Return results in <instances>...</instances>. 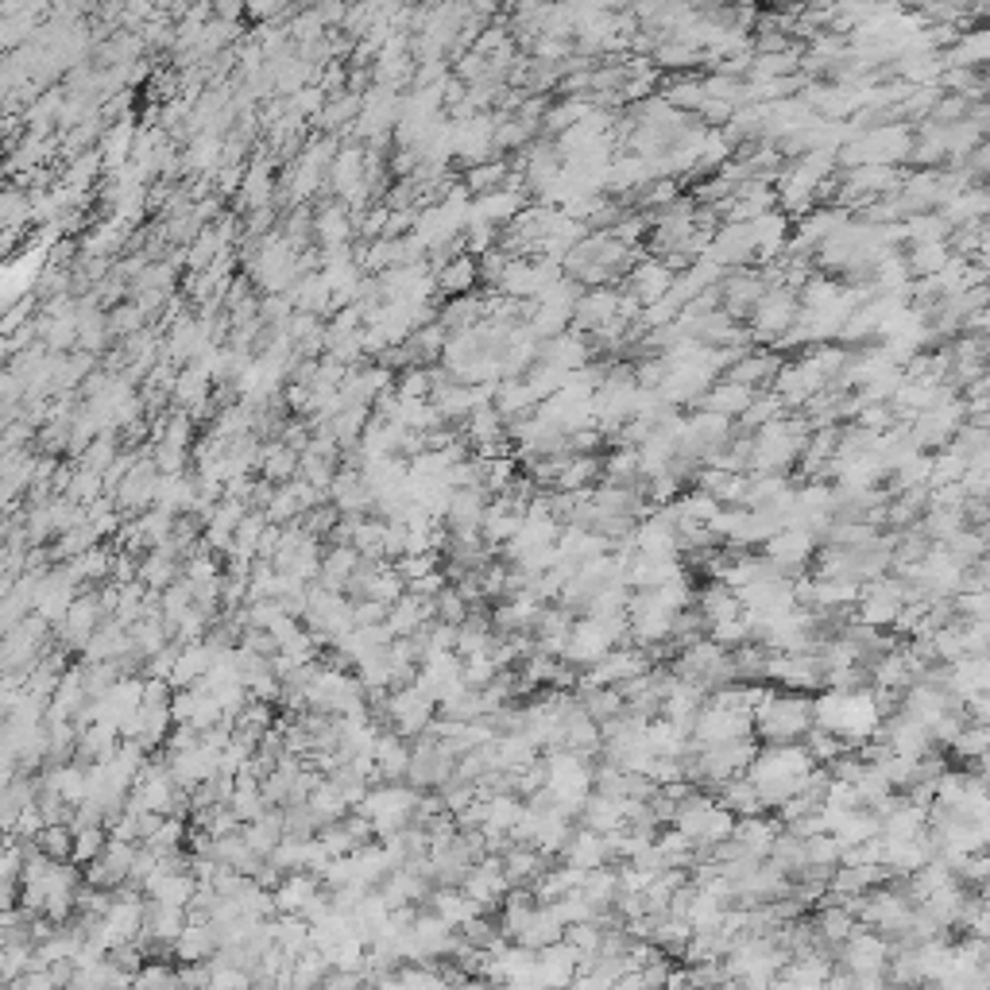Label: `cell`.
Instances as JSON below:
<instances>
[{
    "mask_svg": "<svg viewBox=\"0 0 990 990\" xmlns=\"http://www.w3.org/2000/svg\"><path fill=\"white\" fill-rule=\"evenodd\" d=\"M813 727V693L770 689L751 712V735L759 742H797Z\"/></svg>",
    "mask_w": 990,
    "mask_h": 990,
    "instance_id": "1",
    "label": "cell"
},
{
    "mask_svg": "<svg viewBox=\"0 0 990 990\" xmlns=\"http://www.w3.org/2000/svg\"><path fill=\"white\" fill-rule=\"evenodd\" d=\"M433 708H437V705H433V700L426 697L422 689H418L415 681H410V685H403V689H391L388 693V700H383L380 712H388L391 732H398L403 739H418V735L430 727Z\"/></svg>",
    "mask_w": 990,
    "mask_h": 990,
    "instance_id": "3",
    "label": "cell"
},
{
    "mask_svg": "<svg viewBox=\"0 0 990 990\" xmlns=\"http://www.w3.org/2000/svg\"><path fill=\"white\" fill-rule=\"evenodd\" d=\"M990 59V36L987 27H964L952 43L944 47V62L948 66H982Z\"/></svg>",
    "mask_w": 990,
    "mask_h": 990,
    "instance_id": "26",
    "label": "cell"
},
{
    "mask_svg": "<svg viewBox=\"0 0 990 990\" xmlns=\"http://www.w3.org/2000/svg\"><path fill=\"white\" fill-rule=\"evenodd\" d=\"M487 511V492L484 484L477 487H453L449 495V507H445V526H449V534H472L480 531V519H484Z\"/></svg>",
    "mask_w": 990,
    "mask_h": 990,
    "instance_id": "11",
    "label": "cell"
},
{
    "mask_svg": "<svg viewBox=\"0 0 990 990\" xmlns=\"http://www.w3.org/2000/svg\"><path fill=\"white\" fill-rule=\"evenodd\" d=\"M902 252H905V264H910V275H913V279L937 275L940 267L948 264V256H952V248H948V240H910V244H905Z\"/></svg>",
    "mask_w": 990,
    "mask_h": 990,
    "instance_id": "31",
    "label": "cell"
},
{
    "mask_svg": "<svg viewBox=\"0 0 990 990\" xmlns=\"http://www.w3.org/2000/svg\"><path fill=\"white\" fill-rule=\"evenodd\" d=\"M878 832H883V816L871 813L866 804H859V809H848V813L840 816V824L832 828V836H836L840 848H851V843L871 840V836H878Z\"/></svg>",
    "mask_w": 990,
    "mask_h": 990,
    "instance_id": "33",
    "label": "cell"
},
{
    "mask_svg": "<svg viewBox=\"0 0 990 990\" xmlns=\"http://www.w3.org/2000/svg\"><path fill=\"white\" fill-rule=\"evenodd\" d=\"M816 546H821V538H816L809 526H782V531L770 534V538L762 542L759 549L770 557V561H778V566L786 569L789 581H794L797 573H804V569H809Z\"/></svg>",
    "mask_w": 990,
    "mask_h": 990,
    "instance_id": "4",
    "label": "cell"
},
{
    "mask_svg": "<svg viewBox=\"0 0 990 990\" xmlns=\"http://www.w3.org/2000/svg\"><path fill=\"white\" fill-rule=\"evenodd\" d=\"M650 62H655L658 71H693L700 62V51L689 43H681V39H662V43L650 51Z\"/></svg>",
    "mask_w": 990,
    "mask_h": 990,
    "instance_id": "45",
    "label": "cell"
},
{
    "mask_svg": "<svg viewBox=\"0 0 990 990\" xmlns=\"http://www.w3.org/2000/svg\"><path fill=\"white\" fill-rule=\"evenodd\" d=\"M469 611L465 596L457 593V584H442V593L433 596V619H445V623H460Z\"/></svg>",
    "mask_w": 990,
    "mask_h": 990,
    "instance_id": "57",
    "label": "cell"
},
{
    "mask_svg": "<svg viewBox=\"0 0 990 990\" xmlns=\"http://www.w3.org/2000/svg\"><path fill=\"white\" fill-rule=\"evenodd\" d=\"M708 259H716L720 267H754V237L747 221H720L708 240Z\"/></svg>",
    "mask_w": 990,
    "mask_h": 990,
    "instance_id": "6",
    "label": "cell"
},
{
    "mask_svg": "<svg viewBox=\"0 0 990 990\" xmlns=\"http://www.w3.org/2000/svg\"><path fill=\"white\" fill-rule=\"evenodd\" d=\"M801 747L809 751V759L816 762V766H828L832 759L840 751H848L851 742L848 739H840V735H832V732H824V727H809V732L801 735Z\"/></svg>",
    "mask_w": 990,
    "mask_h": 990,
    "instance_id": "46",
    "label": "cell"
},
{
    "mask_svg": "<svg viewBox=\"0 0 990 990\" xmlns=\"http://www.w3.org/2000/svg\"><path fill=\"white\" fill-rule=\"evenodd\" d=\"M778 415H786V403H782L774 391H754V398L747 403V410H742L735 422H739V433H754L766 422H774Z\"/></svg>",
    "mask_w": 990,
    "mask_h": 990,
    "instance_id": "40",
    "label": "cell"
},
{
    "mask_svg": "<svg viewBox=\"0 0 990 990\" xmlns=\"http://www.w3.org/2000/svg\"><path fill=\"white\" fill-rule=\"evenodd\" d=\"M804 866H836L840 863V843L832 832H816V836H804Z\"/></svg>",
    "mask_w": 990,
    "mask_h": 990,
    "instance_id": "50",
    "label": "cell"
},
{
    "mask_svg": "<svg viewBox=\"0 0 990 990\" xmlns=\"http://www.w3.org/2000/svg\"><path fill=\"white\" fill-rule=\"evenodd\" d=\"M561 921L554 917V910L549 905H534L531 913H526V921H522V928H519V937H515V944H526V948H546V944H554V940H561Z\"/></svg>",
    "mask_w": 990,
    "mask_h": 990,
    "instance_id": "29",
    "label": "cell"
},
{
    "mask_svg": "<svg viewBox=\"0 0 990 990\" xmlns=\"http://www.w3.org/2000/svg\"><path fill=\"white\" fill-rule=\"evenodd\" d=\"M662 98L670 101L673 109H681V113L697 116V109L705 105V78H697V74H685V78H673L662 86Z\"/></svg>",
    "mask_w": 990,
    "mask_h": 990,
    "instance_id": "43",
    "label": "cell"
},
{
    "mask_svg": "<svg viewBox=\"0 0 990 990\" xmlns=\"http://www.w3.org/2000/svg\"><path fill=\"white\" fill-rule=\"evenodd\" d=\"M697 608H700V615H705L708 623H720V619L742 615L739 596H735V588H732V584H724V581H708L705 588L697 593Z\"/></svg>",
    "mask_w": 990,
    "mask_h": 990,
    "instance_id": "30",
    "label": "cell"
},
{
    "mask_svg": "<svg viewBox=\"0 0 990 990\" xmlns=\"http://www.w3.org/2000/svg\"><path fill=\"white\" fill-rule=\"evenodd\" d=\"M886 960H890V940H883L866 925H855L851 937L836 948V964L848 972H886Z\"/></svg>",
    "mask_w": 990,
    "mask_h": 990,
    "instance_id": "5",
    "label": "cell"
},
{
    "mask_svg": "<svg viewBox=\"0 0 990 990\" xmlns=\"http://www.w3.org/2000/svg\"><path fill=\"white\" fill-rule=\"evenodd\" d=\"M786 828L774 813H754V816H735V828H732V840L739 843L747 855L754 859H766L770 855V843L774 836Z\"/></svg>",
    "mask_w": 990,
    "mask_h": 990,
    "instance_id": "15",
    "label": "cell"
},
{
    "mask_svg": "<svg viewBox=\"0 0 990 990\" xmlns=\"http://www.w3.org/2000/svg\"><path fill=\"white\" fill-rule=\"evenodd\" d=\"M522 797L519 794H495V797H487V816H484V824L480 828H511L515 821H519V813H522Z\"/></svg>",
    "mask_w": 990,
    "mask_h": 990,
    "instance_id": "48",
    "label": "cell"
},
{
    "mask_svg": "<svg viewBox=\"0 0 990 990\" xmlns=\"http://www.w3.org/2000/svg\"><path fill=\"white\" fill-rule=\"evenodd\" d=\"M433 283H437V299H457V294H469L477 291L480 283V267H477V256H469V252H457V256L445 259L437 271H433Z\"/></svg>",
    "mask_w": 990,
    "mask_h": 990,
    "instance_id": "18",
    "label": "cell"
},
{
    "mask_svg": "<svg viewBox=\"0 0 990 990\" xmlns=\"http://www.w3.org/2000/svg\"><path fill=\"white\" fill-rule=\"evenodd\" d=\"M576 890H581L584 898L596 905V910H611V902H615V893H619L615 866L604 863V866H593V871H584V878H581Z\"/></svg>",
    "mask_w": 990,
    "mask_h": 990,
    "instance_id": "38",
    "label": "cell"
},
{
    "mask_svg": "<svg viewBox=\"0 0 990 990\" xmlns=\"http://www.w3.org/2000/svg\"><path fill=\"white\" fill-rule=\"evenodd\" d=\"M762 294H766V279H762L759 267H732L720 279V309H727L735 321L747 318Z\"/></svg>",
    "mask_w": 990,
    "mask_h": 990,
    "instance_id": "7",
    "label": "cell"
},
{
    "mask_svg": "<svg viewBox=\"0 0 990 990\" xmlns=\"http://www.w3.org/2000/svg\"><path fill=\"white\" fill-rule=\"evenodd\" d=\"M960 526H967L960 507H925V515L917 519V531L925 534L928 542H948Z\"/></svg>",
    "mask_w": 990,
    "mask_h": 990,
    "instance_id": "39",
    "label": "cell"
},
{
    "mask_svg": "<svg viewBox=\"0 0 990 990\" xmlns=\"http://www.w3.org/2000/svg\"><path fill=\"white\" fill-rule=\"evenodd\" d=\"M712 797H716L727 813H735V816L766 813V809H762V801H759V789H754V782L747 778V774H735V778L720 782V786L712 789Z\"/></svg>",
    "mask_w": 990,
    "mask_h": 990,
    "instance_id": "25",
    "label": "cell"
},
{
    "mask_svg": "<svg viewBox=\"0 0 990 990\" xmlns=\"http://www.w3.org/2000/svg\"><path fill=\"white\" fill-rule=\"evenodd\" d=\"M712 643H720V646H739V643H747L751 638V619H747V611L742 615H735V619H720V623H708V631H705Z\"/></svg>",
    "mask_w": 990,
    "mask_h": 990,
    "instance_id": "51",
    "label": "cell"
},
{
    "mask_svg": "<svg viewBox=\"0 0 990 990\" xmlns=\"http://www.w3.org/2000/svg\"><path fill=\"white\" fill-rule=\"evenodd\" d=\"M782 356L774 353V348L759 345V348H747V353H739L732 364L724 368V380L732 383H742V388H754V391H766L770 380H774V371H778Z\"/></svg>",
    "mask_w": 990,
    "mask_h": 990,
    "instance_id": "8",
    "label": "cell"
},
{
    "mask_svg": "<svg viewBox=\"0 0 990 990\" xmlns=\"http://www.w3.org/2000/svg\"><path fill=\"white\" fill-rule=\"evenodd\" d=\"M851 422L863 426V430L883 433V430H890V426H893V410L886 407V403H863V407H859V415L851 418Z\"/></svg>",
    "mask_w": 990,
    "mask_h": 990,
    "instance_id": "59",
    "label": "cell"
},
{
    "mask_svg": "<svg viewBox=\"0 0 990 990\" xmlns=\"http://www.w3.org/2000/svg\"><path fill=\"white\" fill-rule=\"evenodd\" d=\"M600 480V457L596 453H569V460L557 472L554 487L557 492H581V487H593Z\"/></svg>",
    "mask_w": 990,
    "mask_h": 990,
    "instance_id": "32",
    "label": "cell"
},
{
    "mask_svg": "<svg viewBox=\"0 0 990 990\" xmlns=\"http://www.w3.org/2000/svg\"><path fill=\"white\" fill-rule=\"evenodd\" d=\"M747 225H751V237H754V267L770 264V259H778L782 252H786L789 232H794V221H789L782 210L759 213V217H751Z\"/></svg>",
    "mask_w": 990,
    "mask_h": 990,
    "instance_id": "10",
    "label": "cell"
},
{
    "mask_svg": "<svg viewBox=\"0 0 990 990\" xmlns=\"http://www.w3.org/2000/svg\"><path fill=\"white\" fill-rule=\"evenodd\" d=\"M39 851H43L47 859H54V863H62V859H71L74 851V832L62 828V824H51V828H43V836H39Z\"/></svg>",
    "mask_w": 990,
    "mask_h": 990,
    "instance_id": "56",
    "label": "cell"
},
{
    "mask_svg": "<svg viewBox=\"0 0 990 990\" xmlns=\"http://www.w3.org/2000/svg\"><path fill=\"white\" fill-rule=\"evenodd\" d=\"M987 210H990V198L982 186H967V190H955L952 198H948L944 205H940V213H944V221L952 225H967V221H987Z\"/></svg>",
    "mask_w": 990,
    "mask_h": 990,
    "instance_id": "27",
    "label": "cell"
},
{
    "mask_svg": "<svg viewBox=\"0 0 990 990\" xmlns=\"http://www.w3.org/2000/svg\"><path fill=\"white\" fill-rule=\"evenodd\" d=\"M893 74L902 81H910V86H937L940 74H944V51L940 47H925V51H902L893 54Z\"/></svg>",
    "mask_w": 990,
    "mask_h": 990,
    "instance_id": "16",
    "label": "cell"
},
{
    "mask_svg": "<svg viewBox=\"0 0 990 990\" xmlns=\"http://www.w3.org/2000/svg\"><path fill=\"white\" fill-rule=\"evenodd\" d=\"M499 859H504V875H507V883L511 886H531L534 878H538L542 871L554 863V859L542 855L534 843H511V848H507Z\"/></svg>",
    "mask_w": 990,
    "mask_h": 990,
    "instance_id": "23",
    "label": "cell"
},
{
    "mask_svg": "<svg viewBox=\"0 0 990 990\" xmlns=\"http://www.w3.org/2000/svg\"><path fill=\"white\" fill-rule=\"evenodd\" d=\"M960 638H964V655H987L990 623L987 619H960Z\"/></svg>",
    "mask_w": 990,
    "mask_h": 990,
    "instance_id": "58",
    "label": "cell"
},
{
    "mask_svg": "<svg viewBox=\"0 0 990 990\" xmlns=\"http://www.w3.org/2000/svg\"><path fill=\"white\" fill-rule=\"evenodd\" d=\"M967 469V460L960 457L955 449H937L932 453V472H928V487H940V484H952V480H960Z\"/></svg>",
    "mask_w": 990,
    "mask_h": 990,
    "instance_id": "52",
    "label": "cell"
},
{
    "mask_svg": "<svg viewBox=\"0 0 990 990\" xmlns=\"http://www.w3.org/2000/svg\"><path fill=\"white\" fill-rule=\"evenodd\" d=\"M925 821H928V809H921V804L902 797V801L883 816V836H890V840H913V836H921Z\"/></svg>",
    "mask_w": 990,
    "mask_h": 990,
    "instance_id": "35",
    "label": "cell"
},
{
    "mask_svg": "<svg viewBox=\"0 0 990 990\" xmlns=\"http://www.w3.org/2000/svg\"><path fill=\"white\" fill-rule=\"evenodd\" d=\"M566 747L569 751H581L584 759H593V754H600V742H604V735H600V724H596L588 712H573V716L566 720Z\"/></svg>",
    "mask_w": 990,
    "mask_h": 990,
    "instance_id": "36",
    "label": "cell"
},
{
    "mask_svg": "<svg viewBox=\"0 0 990 990\" xmlns=\"http://www.w3.org/2000/svg\"><path fill=\"white\" fill-rule=\"evenodd\" d=\"M507 170H511V163L504 160V155H492V160L484 163H472V167H465V175H460V182L469 186V194H487V190H495V186H504Z\"/></svg>",
    "mask_w": 990,
    "mask_h": 990,
    "instance_id": "42",
    "label": "cell"
},
{
    "mask_svg": "<svg viewBox=\"0 0 990 990\" xmlns=\"http://www.w3.org/2000/svg\"><path fill=\"white\" fill-rule=\"evenodd\" d=\"M561 863L576 866V871H593V866H604L608 863V848H604V836L593 828H581V824H573V832H569L566 848H561Z\"/></svg>",
    "mask_w": 990,
    "mask_h": 990,
    "instance_id": "20",
    "label": "cell"
},
{
    "mask_svg": "<svg viewBox=\"0 0 990 990\" xmlns=\"http://www.w3.org/2000/svg\"><path fill=\"white\" fill-rule=\"evenodd\" d=\"M526 202H531V198L522 194V190L495 186V190H487V194H477L469 202V221H487V225H495V229H504V225L511 221L515 213H519Z\"/></svg>",
    "mask_w": 990,
    "mask_h": 990,
    "instance_id": "12",
    "label": "cell"
},
{
    "mask_svg": "<svg viewBox=\"0 0 990 990\" xmlns=\"http://www.w3.org/2000/svg\"><path fill=\"white\" fill-rule=\"evenodd\" d=\"M143 321H148V314H143L136 302H120V306L109 309V333L113 337L136 333V329H143Z\"/></svg>",
    "mask_w": 990,
    "mask_h": 990,
    "instance_id": "55",
    "label": "cell"
},
{
    "mask_svg": "<svg viewBox=\"0 0 990 990\" xmlns=\"http://www.w3.org/2000/svg\"><path fill=\"white\" fill-rule=\"evenodd\" d=\"M940 546L948 549V557L952 561H960V566H972V561H979V557H987V522L982 526H960V531L952 534L948 542H940Z\"/></svg>",
    "mask_w": 990,
    "mask_h": 990,
    "instance_id": "37",
    "label": "cell"
},
{
    "mask_svg": "<svg viewBox=\"0 0 990 990\" xmlns=\"http://www.w3.org/2000/svg\"><path fill=\"white\" fill-rule=\"evenodd\" d=\"M259 469H264L267 484H287L291 477H299V453L291 445H264V457H259Z\"/></svg>",
    "mask_w": 990,
    "mask_h": 990,
    "instance_id": "44",
    "label": "cell"
},
{
    "mask_svg": "<svg viewBox=\"0 0 990 990\" xmlns=\"http://www.w3.org/2000/svg\"><path fill=\"white\" fill-rule=\"evenodd\" d=\"M797 314H801L797 291H789V287H766V294H762V299L751 306V314H747V333H751L754 345L770 348L789 326H794Z\"/></svg>",
    "mask_w": 990,
    "mask_h": 990,
    "instance_id": "2",
    "label": "cell"
},
{
    "mask_svg": "<svg viewBox=\"0 0 990 990\" xmlns=\"http://www.w3.org/2000/svg\"><path fill=\"white\" fill-rule=\"evenodd\" d=\"M990 685V662L987 655H964L948 662V681L944 689L952 693L955 700H967L972 693H982Z\"/></svg>",
    "mask_w": 990,
    "mask_h": 990,
    "instance_id": "19",
    "label": "cell"
},
{
    "mask_svg": "<svg viewBox=\"0 0 990 990\" xmlns=\"http://www.w3.org/2000/svg\"><path fill=\"white\" fill-rule=\"evenodd\" d=\"M964 898H967V886H960V878H952L948 886H940V890L928 893L917 910H925L940 928H952L955 917H960V905H964Z\"/></svg>",
    "mask_w": 990,
    "mask_h": 990,
    "instance_id": "34",
    "label": "cell"
},
{
    "mask_svg": "<svg viewBox=\"0 0 990 990\" xmlns=\"http://www.w3.org/2000/svg\"><path fill=\"white\" fill-rule=\"evenodd\" d=\"M619 287H623V291H631L646 306V302L662 299V294L670 291V287H673V271L658 256H650V252H646L643 259H635V264L627 267V275H623V283H619Z\"/></svg>",
    "mask_w": 990,
    "mask_h": 990,
    "instance_id": "9",
    "label": "cell"
},
{
    "mask_svg": "<svg viewBox=\"0 0 990 990\" xmlns=\"http://www.w3.org/2000/svg\"><path fill=\"white\" fill-rule=\"evenodd\" d=\"M754 398V388H742V383H732V380H712L705 388V395L693 403V410H712V415H724V418H739L742 410H747V403Z\"/></svg>",
    "mask_w": 990,
    "mask_h": 990,
    "instance_id": "17",
    "label": "cell"
},
{
    "mask_svg": "<svg viewBox=\"0 0 990 990\" xmlns=\"http://www.w3.org/2000/svg\"><path fill=\"white\" fill-rule=\"evenodd\" d=\"M371 759H376V774L388 782H403L407 774V762H410V742L403 739L398 732H383L371 747Z\"/></svg>",
    "mask_w": 990,
    "mask_h": 990,
    "instance_id": "24",
    "label": "cell"
},
{
    "mask_svg": "<svg viewBox=\"0 0 990 990\" xmlns=\"http://www.w3.org/2000/svg\"><path fill=\"white\" fill-rule=\"evenodd\" d=\"M955 619H990V593L987 588H960L952 596Z\"/></svg>",
    "mask_w": 990,
    "mask_h": 990,
    "instance_id": "53",
    "label": "cell"
},
{
    "mask_svg": "<svg viewBox=\"0 0 990 990\" xmlns=\"http://www.w3.org/2000/svg\"><path fill=\"white\" fill-rule=\"evenodd\" d=\"M136 987H175L178 972H170L167 964H140V972L132 975Z\"/></svg>",
    "mask_w": 990,
    "mask_h": 990,
    "instance_id": "60",
    "label": "cell"
},
{
    "mask_svg": "<svg viewBox=\"0 0 990 990\" xmlns=\"http://www.w3.org/2000/svg\"><path fill=\"white\" fill-rule=\"evenodd\" d=\"M549 910H554V917L561 921V925H576V921H593L596 913V905L584 898L581 890H569V893H561L557 902H549Z\"/></svg>",
    "mask_w": 990,
    "mask_h": 990,
    "instance_id": "49",
    "label": "cell"
},
{
    "mask_svg": "<svg viewBox=\"0 0 990 990\" xmlns=\"http://www.w3.org/2000/svg\"><path fill=\"white\" fill-rule=\"evenodd\" d=\"M855 925H859L855 913H851L848 905H840V902L816 905V910H813V928H816V937H821L828 948H840L843 940L851 937V928H855Z\"/></svg>",
    "mask_w": 990,
    "mask_h": 990,
    "instance_id": "28",
    "label": "cell"
},
{
    "mask_svg": "<svg viewBox=\"0 0 990 990\" xmlns=\"http://www.w3.org/2000/svg\"><path fill=\"white\" fill-rule=\"evenodd\" d=\"M495 662L487 655H472V658H460V681H465V689H487L495 677Z\"/></svg>",
    "mask_w": 990,
    "mask_h": 990,
    "instance_id": "54",
    "label": "cell"
},
{
    "mask_svg": "<svg viewBox=\"0 0 990 990\" xmlns=\"http://www.w3.org/2000/svg\"><path fill=\"white\" fill-rule=\"evenodd\" d=\"M643 742L650 747V754H662V759H685L689 754V727L673 724L665 716H650L646 720Z\"/></svg>",
    "mask_w": 990,
    "mask_h": 990,
    "instance_id": "21",
    "label": "cell"
},
{
    "mask_svg": "<svg viewBox=\"0 0 990 990\" xmlns=\"http://www.w3.org/2000/svg\"><path fill=\"white\" fill-rule=\"evenodd\" d=\"M967 495H990V469H979V465H967L964 477H960Z\"/></svg>",
    "mask_w": 990,
    "mask_h": 990,
    "instance_id": "61",
    "label": "cell"
},
{
    "mask_svg": "<svg viewBox=\"0 0 990 990\" xmlns=\"http://www.w3.org/2000/svg\"><path fill=\"white\" fill-rule=\"evenodd\" d=\"M673 504H677V515L685 522H705V526H708V519L720 511V499L712 492H705V487H689V492H681Z\"/></svg>",
    "mask_w": 990,
    "mask_h": 990,
    "instance_id": "47",
    "label": "cell"
},
{
    "mask_svg": "<svg viewBox=\"0 0 990 990\" xmlns=\"http://www.w3.org/2000/svg\"><path fill=\"white\" fill-rule=\"evenodd\" d=\"M615 309H619V287H584L573 306V329L593 333L604 321L615 318Z\"/></svg>",
    "mask_w": 990,
    "mask_h": 990,
    "instance_id": "13",
    "label": "cell"
},
{
    "mask_svg": "<svg viewBox=\"0 0 990 990\" xmlns=\"http://www.w3.org/2000/svg\"><path fill=\"white\" fill-rule=\"evenodd\" d=\"M693 937V925L685 917H673V913H662V917H655V944L662 948L670 960H681V952H685V944H689Z\"/></svg>",
    "mask_w": 990,
    "mask_h": 990,
    "instance_id": "41",
    "label": "cell"
},
{
    "mask_svg": "<svg viewBox=\"0 0 990 990\" xmlns=\"http://www.w3.org/2000/svg\"><path fill=\"white\" fill-rule=\"evenodd\" d=\"M576 824L581 828H593V832H615L623 828V809H619V797H608L600 794V789H588L584 794V804L581 813H576Z\"/></svg>",
    "mask_w": 990,
    "mask_h": 990,
    "instance_id": "22",
    "label": "cell"
},
{
    "mask_svg": "<svg viewBox=\"0 0 990 990\" xmlns=\"http://www.w3.org/2000/svg\"><path fill=\"white\" fill-rule=\"evenodd\" d=\"M576 960H581V952L573 944H566V940H554V944L538 948V960H534L538 987H573Z\"/></svg>",
    "mask_w": 990,
    "mask_h": 990,
    "instance_id": "14",
    "label": "cell"
}]
</instances>
